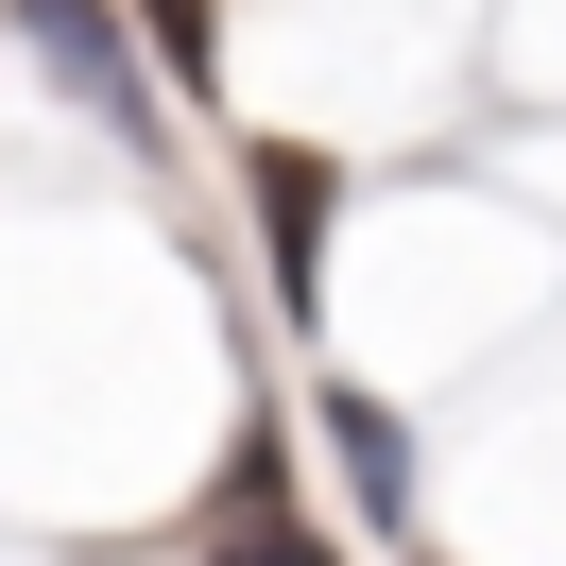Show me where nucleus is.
Returning a JSON list of instances; mask_svg holds the SVG:
<instances>
[{"label": "nucleus", "instance_id": "obj_1", "mask_svg": "<svg viewBox=\"0 0 566 566\" xmlns=\"http://www.w3.org/2000/svg\"><path fill=\"white\" fill-rule=\"evenodd\" d=\"M0 18H18V35H35L52 70L86 86V120H120L138 155H172V120H155V70H138V35H120L104 0H0Z\"/></svg>", "mask_w": 566, "mask_h": 566}, {"label": "nucleus", "instance_id": "obj_2", "mask_svg": "<svg viewBox=\"0 0 566 566\" xmlns=\"http://www.w3.org/2000/svg\"><path fill=\"white\" fill-rule=\"evenodd\" d=\"M326 223H344V172H326L310 138H275V155H258V275H275L292 326L326 310Z\"/></svg>", "mask_w": 566, "mask_h": 566}, {"label": "nucleus", "instance_id": "obj_3", "mask_svg": "<svg viewBox=\"0 0 566 566\" xmlns=\"http://www.w3.org/2000/svg\"><path fill=\"white\" fill-rule=\"evenodd\" d=\"M310 412H326V447H344V481H360V532H412V429H395L378 395H344V378H326Z\"/></svg>", "mask_w": 566, "mask_h": 566}, {"label": "nucleus", "instance_id": "obj_4", "mask_svg": "<svg viewBox=\"0 0 566 566\" xmlns=\"http://www.w3.org/2000/svg\"><path fill=\"white\" fill-rule=\"evenodd\" d=\"M138 70H172L189 104L223 86V0H138Z\"/></svg>", "mask_w": 566, "mask_h": 566}, {"label": "nucleus", "instance_id": "obj_5", "mask_svg": "<svg viewBox=\"0 0 566 566\" xmlns=\"http://www.w3.org/2000/svg\"><path fill=\"white\" fill-rule=\"evenodd\" d=\"M207 566H344L292 497H241V515H207Z\"/></svg>", "mask_w": 566, "mask_h": 566}]
</instances>
